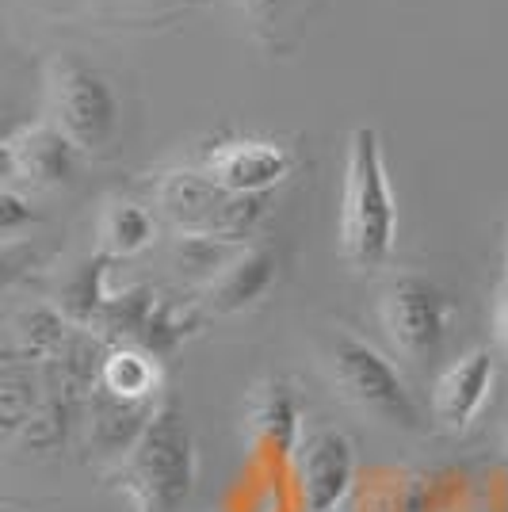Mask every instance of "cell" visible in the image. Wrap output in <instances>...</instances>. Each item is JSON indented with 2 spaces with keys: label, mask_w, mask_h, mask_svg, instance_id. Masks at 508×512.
Returning <instances> with one entry per match:
<instances>
[{
  "label": "cell",
  "mask_w": 508,
  "mask_h": 512,
  "mask_svg": "<svg viewBox=\"0 0 508 512\" xmlns=\"http://www.w3.org/2000/svg\"><path fill=\"white\" fill-rule=\"evenodd\" d=\"M379 318L390 344L409 363L440 360L451 333V299L424 272H394L382 283Z\"/></svg>",
  "instance_id": "cell-6"
},
{
  "label": "cell",
  "mask_w": 508,
  "mask_h": 512,
  "mask_svg": "<svg viewBox=\"0 0 508 512\" xmlns=\"http://www.w3.org/2000/svg\"><path fill=\"white\" fill-rule=\"evenodd\" d=\"M356 482V444L340 428H314L298 448V493L306 512H337Z\"/></svg>",
  "instance_id": "cell-7"
},
{
  "label": "cell",
  "mask_w": 508,
  "mask_h": 512,
  "mask_svg": "<svg viewBox=\"0 0 508 512\" xmlns=\"http://www.w3.org/2000/svg\"><path fill=\"white\" fill-rule=\"evenodd\" d=\"M505 451H508V413H505Z\"/></svg>",
  "instance_id": "cell-23"
},
{
  "label": "cell",
  "mask_w": 508,
  "mask_h": 512,
  "mask_svg": "<svg viewBox=\"0 0 508 512\" xmlns=\"http://www.w3.org/2000/svg\"><path fill=\"white\" fill-rule=\"evenodd\" d=\"M43 394V371H35V363L12 352L0 375V432L8 444L31 425V417L43 406Z\"/></svg>",
  "instance_id": "cell-15"
},
{
  "label": "cell",
  "mask_w": 508,
  "mask_h": 512,
  "mask_svg": "<svg viewBox=\"0 0 508 512\" xmlns=\"http://www.w3.org/2000/svg\"><path fill=\"white\" fill-rule=\"evenodd\" d=\"M237 249H241V245H230V241L180 234L176 237V249H172V260H176V268H180L184 276L207 287V283L230 264L233 256H237Z\"/></svg>",
  "instance_id": "cell-19"
},
{
  "label": "cell",
  "mask_w": 508,
  "mask_h": 512,
  "mask_svg": "<svg viewBox=\"0 0 508 512\" xmlns=\"http://www.w3.org/2000/svg\"><path fill=\"white\" fill-rule=\"evenodd\" d=\"M157 402H123V398L107 394L100 386H92L85 406V428H88V444L96 448V455L119 463L138 444V436L146 432Z\"/></svg>",
  "instance_id": "cell-13"
},
{
  "label": "cell",
  "mask_w": 508,
  "mask_h": 512,
  "mask_svg": "<svg viewBox=\"0 0 508 512\" xmlns=\"http://www.w3.org/2000/svg\"><path fill=\"white\" fill-rule=\"evenodd\" d=\"M295 157L272 138H226L203 157V172L241 195H272L291 176Z\"/></svg>",
  "instance_id": "cell-9"
},
{
  "label": "cell",
  "mask_w": 508,
  "mask_h": 512,
  "mask_svg": "<svg viewBox=\"0 0 508 512\" xmlns=\"http://www.w3.org/2000/svg\"><path fill=\"white\" fill-rule=\"evenodd\" d=\"M493 379H497V367L489 348H470L466 356L451 360L432 386V421L451 436H463L486 409Z\"/></svg>",
  "instance_id": "cell-10"
},
{
  "label": "cell",
  "mask_w": 508,
  "mask_h": 512,
  "mask_svg": "<svg viewBox=\"0 0 508 512\" xmlns=\"http://www.w3.org/2000/svg\"><path fill=\"white\" fill-rule=\"evenodd\" d=\"M16 356L31 363H50L73 341V321L58 306H31L16 318Z\"/></svg>",
  "instance_id": "cell-16"
},
{
  "label": "cell",
  "mask_w": 508,
  "mask_h": 512,
  "mask_svg": "<svg viewBox=\"0 0 508 512\" xmlns=\"http://www.w3.org/2000/svg\"><path fill=\"white\" fill-rule=\"evenodd\" d=\"M321 363H325L329 383L337 386L340 398L352 409H360L363 417H371L386 428H402V432H421L424 428V413L409 383L375 344H367L363 337L337 325L325 337Z\"/></svg>",
  "instance_id": "cell-3"
},
{
  "label": "cell",
  "mask_w": 508,
  "mask_h": 512,
  "mask_svg": "<svg viewBox=\"0 0 508 512\" xmlns=\"http://www.w3.org/2000/svg\"><path fill=\"white\" fill-rule=\"evenodd\" d=\"M46 104L50 123L81 153H104L123 123L115 85L81 50H58L46 62Z\"/></svg>",
  "instance_id": "cell-4"
},
{
  "label": "cell",
  "mask_w": 508,
  "mask_h": 512,
  "mask_svg": "<svg viewBox=\"0 0 508 512\" xmlns=\"http://www.w3.org/2000/svg\"><path fill=\"white\" fill-rule=\"evenodd\" d=\"M31 222H35L31 199L16 184H4V192H0V230H4V237H20V230Z\"/></svg>",
  "instance_id": "cell-20"
},
{
  "label": "cell",
  "mask_w": 508,
  "mask_h": 512,
  "mask_svg": "<svg viewBox=\"0 0 508 512\" xmlns=\"http://www.w3.org/2000/svg\"><path fill=\"white\" fill-rule=\"evenodd\" d=\"M398 241V203L375 127H356L344 153L337 245L352 272H379Z\"/></svg>",
  "instance_id": "cell-1"
},
{
  "label": "cell",
  "mask_w": 508,
  "mask_h": 512,
  "mask_svg": "<svg viewBox=\"0 0 508 512\" xmlns=\"http://www.w3.org/2000/svg\"><path fill=\"white\" fill-rule=\"evenodd\" d=\"M107 264H111V256L100 253L96 260L81 264V268L73 272V279L65 283L62 310H65V318H69V321H77V325H96V321H100L107 299H111V295L104 291Z\"/></svg>",
  "instance_id": "cell-18"
},
{
  "label": "cell",
  "mask_w": 508,
  "mask_h": 512,
  "mask_svg": "<svg viewBox=\"0 0 508 512\" xmlns=\"http://www.w3.org/2000/svg\"><path fill=\"white\" fill-rule=\"evenodd\" d=\"M497 341H501V348L508 352V291L501 295V302H497Z\"/></svg>",
  "instance_id": "cell-22"
},
{
  "label": "cell",
  "mask_w": 508,
  "mask_h": 512,
  "mask_svg": "<svg viewBox=\"0 0 508 512\" xmlns=\"http://www.w3.org/2000/svg\"><path fill=\"white\" fill-rule=\"evenodd\" d=\"M153 234H157L153 214L142 203H130V199H115L104 211V222H100V245L111 260L142 253L153 241Z\"/></svg>",
  "instance_id": "cell-17"
},
{
  "label": "cell",
  "mask_w": 508,
  "mask_h": 512,
  "mask_svg": "<svg viewBox=\"0 0 508 512\" xmlns=\"http://www.w3.org/2000/svg\"><path fill=\"white\" fill-rule=\"evenodd\" d=\"M237 4H241V8H245L256 23H268V20H272V12H276L279 0H237Z\"/></svg>",
  "instance_id": "cell-21"
},
{
  "label": "cell",
  "mask_w": 508,
  "mask_h": 512,
  "mask_svg": "<svg viewBox=\"0 0 508 512\" xmlns=\"http://www.w3.org/2000/svg\"><path fill=\"white\" fill-rule=\"evenodd\" d=\"M153 203L176 234L214 237L230 245H245V237L253 234L268 211V195L230 192L203 169L165 172L153 188Z\"/></svg>",
  "instance_id": "cell-5"
},
{
  "label": "cell",
  "mask_w": 508,
  "mask_h": 512,
  "mask_svg": "<svg viewBox=\"0 0 508 512\" xmlns=\"http://www.w3.org/2000/svg\"><path fill=\"white\" fill-rule=\"evenodd\" d=\"M96 386L123 402H157L165 394L161 356H153L138 344H115L104 352Z\"/></svg>",
  "instance_id": "cell-14"
},
{
  "label": "cell",
  "mask_w": 508,
  "mask_h": 512,
  "mask_svg": "<svg viewBox=\"0 0 508 512\" xmlns=\"http://www.w3.org/2000/svg\"><path fill=\"white\" fill-rule=\"evenodd\" d=\"M279 264L276 253L264 245H241L237 256L203 287V299L214 314H245L256 302L268 299V291L276 287Z\"/></svg>",
  "instance_id": "cell-12"
},
{
  "label": "cell",
  "mask_w": 508,
  "mask_h": 512,
  "mask_svg": "<svg viewBox=\"0 0 508 512\" xmlns=\"http://www.w3.org/2000/svg\"><path fill=\"white\" fill-rule=\"evenodd\" d=\"M0 157H4L8 184L23 180L27 188H43V192L69 188L81 169V150L54 123H35V127H20L16 134H8Z\"/></svg>",
  "instance_id": "cell-8"
},
{
  "label": "cell",
  "mask_w": 508,
  "mask_h": 512,
  "mask_svg": "<svg viewBox=\"0 0 508 512\" xmlns=\"http://www.w3.org/2000/svg\"><path fill=\"white\" fill-rule=\"evenodd\" d=\"M249 440L260 455L268 459H291L302 448V406H298V390L291 379L272 375L253 390L249 398Z\"/></svg>",
  "instance_id": "cell-11"
},
{
  "label": "cell",
  "mask_w": 508,
  "mask_h": 512,
  "mask_svg": "<svg viewBox=\"0 0 508 512\" xmlns=\"http://www.w3.org/2000/svg\"><path fill=\"white\" fill-rule=\"evenodd\" d=\"M199 478L195 436L176 402V394H161L138 444L119 459L111 482L130 497L134 512H184Z\"/></svg>",
  "instance_id": "cell-2"
}]
</instances>
